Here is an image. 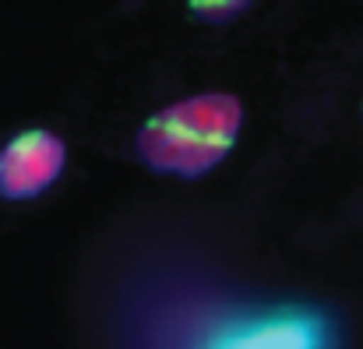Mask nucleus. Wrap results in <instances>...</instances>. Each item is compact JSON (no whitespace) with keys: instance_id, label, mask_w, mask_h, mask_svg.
Listing matches in <instances>:
<instances>
[{"instance_id":"f257e3e1","label":"nucleus","mask_w":363,"mask_h":349,"mask_svg":"<svg viewBox=\"0 0 363 349\" xmlns=\"http://www.w3.org/2000/svg\"><path fill=\"white\" fill-rule=\"evenodd\" d=\"M243 127V103L230 92L177 99L148 116L134 134V155L155 177L198 180L233 148Z\"/></svg>"},{"instance_id":"f03ea898","label":"nucleus","mask_w":363,"mask_h":349,"mask_svg":"<svg viewBox=\"0 0 363 349\" xmlns=\"http://www.w3.org/2000/svg\"><path fill=\"white\" fill-rule=\"evenodd\" d=\"M67 166V145L57 131L28 127L0 145V198L28 201L50 191Z\"/></svg>"},{"instance_id":"7ed1b4c3","label":"nucleus","mask_w":363,"mask_h":349,"mask_svg":"<svg viewBox=\"0 0 363 349\" xmlns=\"http://www.w3.org/2000/svg\"><path fill=\"white\" fill-rule=\"evenodd\" d=\"M184 4L194 18H201L208 25H226V21H237L254 0H184Z\"/></svg>"}]
</instances>
